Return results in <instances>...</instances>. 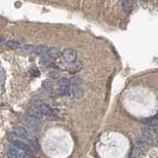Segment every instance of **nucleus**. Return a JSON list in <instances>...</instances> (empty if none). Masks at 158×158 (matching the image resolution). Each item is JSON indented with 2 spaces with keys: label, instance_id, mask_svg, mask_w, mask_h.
Segmentation results:
<instances>
[{
  "label": "nucleus",
  "instance_id": "nucleus-1",
  "mask_svg": "<svg viewBox=\"0 0 158 158\" xmlns=\"http://www.w3.org/2000/svg\"><path fill=\"white\" fill-rule=\"evenodd\" d=\"M142 137L143 139L145 140L147 143H150V144H155L158 141V133L155 128H143L141 131Z\"/></svg>",
  "mask_w": 158,
  "mask_h": 158
},
{
  "label": "nucleus",
  "instance_id": "nucleus-2",
  "mask_svg": "<svg viewBox=\"0 0 158 158\" xmlns=\"http://www.w3.org/2000/svg\"><path fill=\"white\" fill-rule=\"evenodd\" d=\"M61 55H62L63 59L68 63L74 62V61L77 59V51L72 49H67L65 51H63Z\"/></svg>",
  "mask_w": 158,
  "mask_h": 158
},
{
  "label": "nucleus",
  "instance_id": "nucleus-3",
  "mask_svg": "<svg viewBox=\"0 0 158 158\" xmlns=\"http://www.w3.org/2000/svg\"><path fill=\"white\" fill-rule=\"evenodd\" d=\"M46 57H48L49 58H51V59H52V58H57L59 57L61 55V52L57 48H51V49H49L48 51H46V54H45Z\"/></svg>",
  "mask_w": 158,
  "mask_h": 158
},
{
  "label": "nucleus",
  "instance_id": "nucleus-4",
  "mask_svg": "<svg viewBox=\"0 0 158 158\" xmlns=\"http://www.w3.org/2000/svg\"><path fill=\"white\" fill-rule=\"evenodd\" d=\"M138 150H140L142 152V153H144V152H146L148 150V148H149V146L147 144V142L145 141H142V140H137L136 141V147Z\"/></svg>",
  "mask_w": 158,
  "mask_h": 158
},
{
  "label": "nucleus",
  "instance_id": "nucleus-5",
  "mask_svg": "<svg viewBox=\"0 0 158 158\" xmlns=\"http://www.w3.org/2000/svg\"><path fill=\"white\" fill-rule=\"evenodd\" d=\"M40 149L39 141L37 138H32L30 140V145H29V150H32L33 152H36Z\"/></svg>",
  "mask_w": 158,
  "mask_h": 158
},
{
  "label": "nucleus",
  "instance_id": "nucleus-6",
  "mask_svg": "<svg viewBox=\"0 0 158 158\" xmlns=\"http://www.w3.org/2000/svg\"><path fill=\"white\" fill-rule=\"evenodd\" d=\"M40 110L41 112L43 113V115H46V116H52L54 115V111H52L51 108H49L48 105H41L40 107Z\"/></svg>",
  "mask_w": 158,
  "mask_h": 158
},
{
  "label": "nucleus",
  "instance_id": "nucleus-7",
  "mask_svg": "<svg viewBox=\"0 0 158 158\" xmlns=\"http://www.w3.org/2000/svg\"><path fill=\"white\" fill-rule=\"evenodd\" d=\"M14 145L16 146V147H18L19 149H21L22 151H29V145H27L26 143L22 142V141H19V140H14L13 141Z\"/></svg>",
  "mask_w": 158,
  "mask_h": 158
},
{
  "label": "nucleus",
  "instance_id": "nucleus-8",
  "mask_svg": "<svg viewBox=\"0 0 158 158\" xmlns=\"http://www.w3.org/2000/svg\"><path fill=\"white\" fill-rule=\"evenodd\" d=\"M29 115H30L31 117H34V118H41L43 115V113L41 112L40 109H38V108H32V109H30V111H29Z\"/></svg>",
  "mask_w": 158,
  "mask_h": 158
},
{
  "label": "nucleus",
  "instance_id": "nucleus-9",
  "mask_svg": "<svg viewBox=\"0 0 158 158\" xmlns=\"http://www.w3.org/2000/svg\"><path fill=\"white\" fill-rule=\"evenodd\" d=\"M48 48L46 46H38V48L35 49V54H39V55H45L46 54V51H48Z\"/></svg>",
  "mask_w": 158,
  "mask_h": 158
},
{
  "label": "nucleus",
  "instance_id": "nucleus-10",
  "mask_svg": "<svg viewBox=\"0 0 158 158\" xmlns=\"http://www.w3.org/2000/svg\"><path fill=\"white\" fill-rule=\"evenodd\" d=\"M6 46L11 49H17L20 48V43L14 42V41H8V42H6Z\"/></svg>",
  "mask_w": 158,
  "mask_h": 158
},
{
  "label": "nucleus",
  "instance_id": "nucleus-11",
  "mask_svg": "<svg viewBox=\"0 0 158 158\" xmlns=\"http://www.w3.org/2000/svg\"><path fill=\"white\" fill-rule=\"evenodd\" d=\"M8 156L9 157H22V156H24V155L18 153V151L15 150V149H10L9 152H8Z\"/></svg>",
  "mask_w": 158,
  "mask_h": 158
},
{
  "label": "nucleus",
  "instance_id": "nucleus-12",
  "mask_svg": "<svg viewBox=\"0 0 158 158\" xmlns=\"http://www.w3.org/2000/svg\"><path fill=\"white\" fill-rule=\"evenodd\" d=\"M35 49L33 46H24L22 48L23 51H25L26 54H33V52H35Z\"/></svg>",
  "mask_w": 158,
  "mask_h": 158
},
{
  "label": "nucleus",
  "instance_id": "nucleus-13",
  "mask_svg": "<svg viewBox=\"0 0 158 158\" xmlns=\"http://www.w3.org/2000/svg\"><path fill=\"white\" fill-rule=\"evenodd\" d=\"M70 80L69 79H67V78H65V77H63V78H61L60 80H59V84L62 87H69V85H70Z\"/></svg>",
  "mask_w": 158,
  "mask_h": 158
},
{
  "label": "nucleus",
  "instance_id": "nucleus-14",
  "mask_svg": "<svg viewBox=\"0 0 158 158\" xmlns=\"http://www.w3.org/2000/svg\"><path fill=\"white\" fill-rule=\"evenodd\" d=\"M30 74L33 76V77H39L40 76V71L38 70L36 67H32V68L30 69Z\"/></svg>",
  "mask_w": 158,
  "mask_h": 158
},
{
  "label": "nucleus",
  "instance_id": "nucleus-15",
  "mask_svg": "<svg viewBox=\"0 0 158 158\" xmlns=\"http://www.w3.org/2000/svg\"><path fill=\"white\" fill-rule=\"evenodd\" d=\"M122 1V7H124V9L127 11L130 9V0H121Z\"/></svg>",
  "mask_w": 158,
  "mask_h": 158
},
{
  "label": "nucleus",
  "instance_id": "nucleus-16",
  "mask_svg": "<svg viewBox=\"0 0 158 158\" xmlns=\"http://www.w3.org/2000/svg\"><path fill=\"white\" fill-rule=\"evenodd\" d=\"M4 42H5V39H4V37L0 36V45H1V43H3Z\"/></svg>",
  "mask_w": 158,
  "mask_h": 158
},
{
  "label": "nucleus",
  "instance_id": "nucleus-17",
  "mask_svg": "<svg viewBox=\"0 0 158 158\" xmlns=\"http://www.w3.org/2000/svg\"><path fill=\"white\" fill-rule=\"evenodd\" d=\"M49 76H51V77H54V78H57V77H58V74H54V73H49Z\"/></svg>",
  "mask_w": 158,
  "mask_h": 158
},
{
  "label": "nucleus",
  "instance_id": "nucleus-18",
  "mask_svg": "<svg viewBox=\"0 0 158 158\" xmlns=\"http://www.w3.org/2000/svg\"><path fill=\"white\" fill-rule=\"evenodd\" d=\"M154 118H155V119H157V120H158V113L156 114V115H155V117H154Z\"/></svg>",
  "mask_w": 158,
  "mask_h": 158
},
{
  "label": "nucleus",
  "instance_id": "nucleus-19",
  "mask_svg": "<svg viewBox=\"0 0 158 158\" xmlns=\"http://www.w3.org/2000/svg\"><path fill=\"white\" fill-rule=\"evenodd\" d=\"M143 1H147V0H143Z\"/></svg>",
  "mask_w": 158,
  "mask_h": 158
}]
</instances>
